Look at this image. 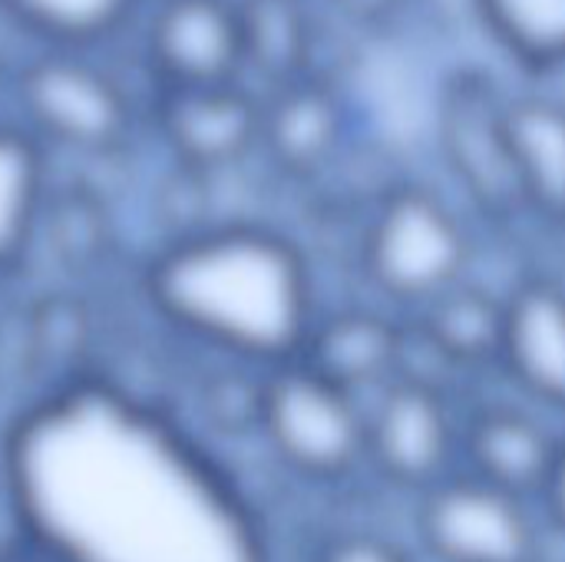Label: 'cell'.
Listing matches in <instances>:
<instances>
[{
  "instance_id": "cell-20",
  "label": "cell",
  "mask_w": 565,
  "mask_h": 562,
  "mask_svg": "<svg viewBox=\"0 0 565 562\" xmlns=\"http://www.w3.org/2000/svg\"><path fill=\"white\" fill-rule=\"evenodd\" d=\"M132 3L136 0H3L17 20L63 46H83L113 33Z\"/></svg>"
},
{
  "instance_id": "cell-1",
  "label": "cell",
  "mask_w": 565,
  "mask_h": 562,
  "mask_svg": "<svg viewBox=\"0 0 565 562\" xmlns=\"http://www.w3.org/2000/svg\"><path fill=\"white\" fill-rule=\"evenodd\" d=\"M0 500L40 562H275L222 460L109 378L63 381L10 417Z\"/></svg>"
},
{
  "instance_id": "cell-9",
  "label": "cell",
  "mask_w": 565,
  "mask_h": 562,
  "mask_svg": "<svg viewBox=\"0 0 565 562\" xmlns=\"http://www.w3.org/2000/svg\"><path fill=\"white\" fill-rule=\"evenodd\" d=\"M444 146L457 179L483 209L507 212L523 205L510 142L507 103L480 76H460L444 99Z\"/></svg>"
},
{
  "instance_id": "cell-10",
  "label": "cell",
  "mask_w": 565,
  "mask_h": 562,
  "mask_svg": "<svg viewBox=\"0 0 565 562\" xmlns=\"http://www.w3.org/2000/svg\"><path fill=\"white\" fill-rule=\"evenodd\" d=\"M265 109L235 83L166 89L159 126L172 152L199 169L228 166L262 139Z\"/></svg>"
},
{
  "instance_id": "cell-13",
  "label": "cell",
  "mask_w": 565,
  "mask_h": 562,
  "mask_svg": "<svg viewBox=\"0 0 565 562\" xmlns=\"http://www.w3.org/2000/svg\"><path fill=\"white\" fill-rule=\"evenodd\" d=\"M559 447L563 441L536 417L513 407H487L460 431V450L470 464L467 474L523 500L546 490Z\"/></svg>"
},
{
  "instance_id": "cell-17",
  "label": "cell",
  "mask_w": 565,
  "mask_h": 562,
  "mask_svg": "<svg viewBox=\"0 0 565 562\" xmlns=\"http://www.w3.org/2000/svg\"><path fill=\"white\" fill-rule=\"evenodd\" d=\"M341 113L331 93L315 83H288L262 116V139L288 169L318 166L338 142Z\"/></svg>"
},
{
  "instance_id": "cell-7",
  "label": "cell",
  "mask_w": 565,
  "mask_h": 562,
  "mask_svg": "<svg viewBox=\"0 0 565 562\" xmlns=\"http://www.w3.org/2000/svg\"><path fill=\"white\" fill-rule=\"evenodd\" d=\"M457 450L460 431L434 381L401 374L377 391V404L367 411V460L384 480L427 494L457 474Z\"/></svg>"
},
{
  "instance_id": "cell-24",
  "label": "cell",
  "mask_w": 565,
  "mask_h": 562,
  "mask_svg": "<svg viewBox=\"0 0 565 562\" xmlns=\"http://www.w3.org/2000/svg\"><path fill=\"white\" fill-rule=\"evenodd\" d=\"M0 79H3V63H0Z\"/></svg>"
},
{
  "instance_id": "cell-5",
  "label": "cell",
  "mask_w": 565,
  "mask_h": 562,
  "mask_svg": "<svg viewBox=\"0 0 565 562\" xmlns=\"http://www.w3.org/2000/svg\"><path fill=\"white\" fill-rule=\"evenodd\" d=\"M23 126L40 142L79 152L116 149L132 126L126 89L103 66L56 50L26 63L17 76Z\"/></svg>"
},
{
  "instance_id": "cell-16",
  "label": "cell",
  "mask_w": 565,
  "mask_h": 562,
  "mask_svg": "<svg viewBox=\"0 0 565 562\" xmlns=\"http://www.w3.org/2000/svg\"><path fill=\"white\" fill-rule=\"evenodd\" d=\"M46 205V152L23 123H0V272L17 265Z\"/></svg>"
},
{
  "instance_id": "cell-19",
  "label": "cell",
  "mask_w": 565,
  "mask_h": 562,
  "mask_svg": "<svg viewBox=\"0 0 565 562\" xmlns=\"http://www.w3.org/2000/svg\"><path fill=\"white\" fill-rule=\"evenodd\" d=\"M245 23V63H258L285 86L298 79L305 63V13L298 0H252L242 7Z\"/></svg>"
},
{
  "instance_id": "cell-3",
  "label": "cell",
  "mask_w": 565,
  "mask_h": 562,
  "mask_svg": "<svg viewBox=\"0 0 565 562\" xmlns=\"http://www.w3.org/2000/svg\"><path fill=\"white\" fill-rule=\"evenodd\" d=\"M268 450L305 480H344L367 460V411L305 361L262 371L258 417Z\"/></svg>"
},
{
  "instance_id": "cell-4",
  "label": "cell",
  "mask_w": 565,
  "mask_h": 562,
  "mask_svg": "<svg viewBox=\"0 0 565 562\" xmlns=\"http://www.w3.org/2000/svg\"><path fill=\"white\" fill-rule=\"evenodd\" d=\"M470 235L447 202L427 189H394L381 199L364 235V275L394 305L427 308L463 282Z\"/></svg>"
},
{
  "instance_id": "cell-6",
  "label": "cell",
  "mask_w": 565,
  "mask_h": 562,
  "mask_svg": "<svg viewBox=\"0 0 565 562\" xmlns=\"http://www.w3.org/2000/svg\"><path fill=\"white\" fill-rule=\"evenodd\" d=\"M420 540L437 562H540L523 497L473 474H450L424 494Z\"/></svg>"
},
{
  "instance_id": "cell-14",
  "label": "cell",
  "mask_w": 565,
  "mask_h": 562,
  "mask_svg": "<svg viewBox=\"0 0 565 562\" xmlns=\"http://www.w3.org/2000/svg\"><path fill=\"white\" fill-rule=\"evenodd\" d=\"M507 142L523 205L565 222V103L550 96L507 99Z\"/></svg>"
},
{
  "instance_id": "cell-22",
  "label": "cell",
  "mask_w": 565,
  "mask_h": 562,
  "mask_svg": "<svg viewBox=\"0 0 565 562\" xmlns=\"http://www.w3.org/2000/svg\"><path fill=\"white\" fill-rule=\"evenodd\" d=\"M543 497H546V503H550L553 520L565 530V441L563 447H559V457H556V467H553V474H550V484H546Z\"/></svg>"
},
{
  "instance_id": "cell-15",
  "label": "cell",
  "mask_w": 565,
  "mask_h": 562,
  "mask_svg": "<svg viewBox=\"0 0 565 562\" xmlns=\"http://www.w3.org/2000/svg\"><path fill=\"white\" fill-rule=\"evenodd\" d=\"M507 301H493L487 291L457 285L417 311L420 341L457 368L500 361Z\"/></svg>"
},
{
  "instance_id": "cell-23",
  "label": "cell",
  "mask_w": 565,
  "mask_h": 562,
  "mask_svg": "<svg viewBox=\"0 0 565 562\" xmlns=\"http://www.w3.org/2000/svg\"><path fill=\"white\" fill-rule=\"evenodd\" d=\"M0 562H40L30 550H23L17 540H10V543H3L0 547Z\"/></svg>"
},
{
  "instance_id": "cell-2",
  "label": "cell",
  "mask_w": 565,
  "mask_h": 562,
  "mask_svg": "<svg viewBox=\"0 0 565 562\" xmlns=\"http://www.w3.org/2000/svg\"><path fill=\"white\" fill-rule=\"evenodd\" d=\"M142 295L179 338L258 371L298 361L318 321L298 245L245 222L166 242L142 272Z\"/></svg>"
},
{
  "instance_id": "cell-8",
  "label": "cell",
  "mask_w": 565,
  "mask_h": 562,
  "mask_svg": "<svg viewBox=\"0 0 565 562\" xmlns=\"http://www.w3.org/2000/svg\"><path fill=\"white\" fill-rule=\"evenodd\" d=\"M149 53L166 89L232 83L245 66L242 7L228 0H166L149 26Z\"/></svg>"
},
{
  "instance_id": "cell-21",
  "label": "cell",
  "mask_w": 565,
  "mask_h": 562,
  "mask_svg": "<svg viewBox=\"0 0 565 562\" xmlns=\"http://www.w3.org/2000/svg\"><path fill=\"white\" fill-rule=\"evenodd\" d=\"M318 562H411L394 543L371 533H348L331 540Z\"/></svg>"
},
{
  "instance_id": "cell-18",
  "label": "cell",
  "mask_w": 565,
  "mask_h": 562,
  "mask_svg": "<svg viewBox=\"0 0 565 562\" xmlns=\"http://www.w3.org/2000/svg\"><path fill=\"white\" fill-rule=\"evenodd\" d=\"M490 33L526 66L565 63V0H477Z\"/></svg>"
},
{
  "instance_id": "cell-11",
  "label": "cell",
  "mask_w": 565,
  "mask_h": 562,
  "mask_svg": "<svg viewBox=\"0 0 565 562\" xmlns=\"http://www.w3.org/2000/svg\"><path fill=\"white\" fill-rule=\"evenodd\" d=\"M500 364L540 404L565 411V288L533 278L507 298Z\"/></svg>"
},
{
  "instance_id": "cell-12",
  "label": "cell",
  "mask_w": 565,
  "mask_h": 562,
  "mask_svg": "<svg viewBox=\"0 0 565 562\" xmlns=\"http://www.w3.org/2000/svg\"><path fill=\"white\" fill-rule=\"evenodd\" d=\"M404 325L377 311H341L315 321L298 361L361 397L364 388H387L404 374Z\"/></svg>"
}]
</instances>
